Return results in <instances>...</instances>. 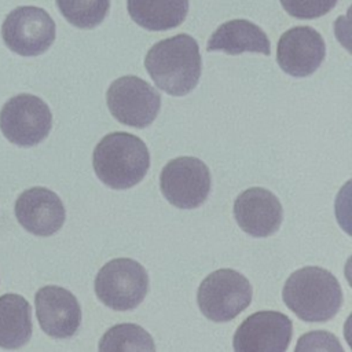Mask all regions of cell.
<instances>
[{
	"label": "cell",
	"mask_w": 352,
	"mask_h": 352,
	"mask_svg": "<svg viewBox=\"0 0 352 352\" xmlns=\"http://www.w3.org/2000/svg\"><path fill=\"white\" fill-rule=\"evenodd\" d=\"M144 66L160 89L172 96H184L197 87L201 77L199 47L186 33L168 37L150 47Z\"/></svg>",
	"instance_id": "obj_1"
},
{
	"label": "cell",
	"mask_w": 352,
	"mask_h": 352,
	"mask_svg": "<svg viewBox=\"0 0 352 352\" xmlns=\"http://www.w3.org/2000/svg\"><path fill=\"white\" fill-rule=\"evenodd\" d=\"M282 298L298 319L327 322L338 314L342 305V290L329 270L309 265L294 271L286 279Z\"/></svg>",
	"instance_id": "obj_2"
},
{
	"label": "cell",
	"mask_w": 352,
	"mask_h": 352,
	"mask_svg": "<svg viewBox=\"0 0 352 352\" xmlns=\"http://www.w3.org/2000/svg\"><path fill=\"white\" fill-rule=\"evenodd\" d=\"M92 166L103 184L114 190H126L139 184L146 176L150 153L139 136L110 132L95 146Z\"/></svg>",
	"instance_id": "obj_3"
},
{
	"label": "cell",
	"mask_w": 352,
	"mask_h": 352,
	"mask_svg": "<svg viewBox=\"0 0 352 352\" xmlns=\"http://www.w3.org/2000/svg\"><path fill=\"white\" fill-rule=\"evenodd\" d=\"M252 286L245 275L231 268L210 272L197 292L198 308L212 322L235 319L252 302Z\"/></svg>",
	"instance_id": "obj_4"
},
{
	"label": "cell",
	"mask_w": 352,
	"mask_h": 352,
	"mask_svg": "<svg viewBox=\"0 0 352 352\" xmlns=\"http://www.w3.org/2000/svg\"><path fill=\"white\" fill-rule=\"evenodd\" d=\"M95 294L106 307L114 311L135 309L148 290L146 268L129 257L107 261L96 274Z\"/></svg>",
	"instance_id": "obj_5"
},
{
	"label": "cell",
	"mask_w": 352,
	"mask_h": 352,
	"mask_svg": "<svg viewBox=\"0 0 352 352\" xmlns=\"http://www.w3.org/2000/svg\"><path fill=\"white\" fill-rule=\"evenodd\" d=\"M106 103L110 114L118 122L133 128H146L160 113L161 95L146 80L122 76L107 88Z\"/></svg>",
	"instance_id": "obj_6"
},
{
	"label": "cell",
	"mask_w": 352,
	"mask_h": 352,
	"mask_svg": "<svg viewBox=\"0 0 352 352\" xmlns=\"http://www.w3.org/2000/svg\"><path fill=\"white\" fill-rule=\"evenodd\" d=\"M52 128L48 104L36 95L12 96L0 110V129L14 144L32 147L43 142Z\"/></svg>",
	"instance_id": "obj_7"
},
{
	"label": "cell",
	"mask_w": 352,
	"mask_h": 352,
	"mask_svg": "<svg viewBox=\"0 0 352 352\" xmlns=\"http://www.w3.org/2000/svg\"><path fill=\"white\" fill-rule=\"evenodd\" d=\"M56 28L51 15L36 6L12 10L1 25V38L8 50L22 56L44 54L55 41Z\"/></svg>",
	"instance_id": "obj_8"
},
{
	"label": "cell",
	"mask_w": 352,
	"mask_h": 352,
	"mask_svg": "<svg viewBox=\"0 0 352 352\" xmlns=\"http://www.w3.org/2000/svg\"><path fill=\"white\" fill-rule=\"evenodd\" d=\"M210 172L197 157H177L166 162L160 175L165 199L179 209L201 206L210 191Z\"/></svg>",
	"instance_id": "obj_9"
},
{
	"label": "cell",
	"mask_w": 352,
	"mask_h": 352,
	"mask_svg": "<svg viewBox=\"0 0 352 352\" xmlns=\"http://www.w3.org/2000/svg\"><path fill=\"white\" fill-rule=\"evenodd\" d=\"M293 336L292 319L279 311H258L236 329L232 346L236 352H283Z\"/></svg>",
	"instance_id": "obj_10"
},
{
	"label": "cell",
	"mask_w": 352,
	"mask_h": 352,
	"mask_svg": "<svg viewBox=\"0 0 352 352\" xmlns=\"http://www.w3.org/2000/svg\"><path fill=\"white\" fill-rule=\"evenodd\" d=\"M326 56V44L311 26H294L286 30L276 45L279 67L293 77H308L318 70Z\"/></svg>",
	"instance_id": "obj_11"
},
{
	"label": "cell",
	"mask_w": 352,
	"mask_h": 352,
	"mask_svg": "<svg viewBox=\"0 0 352 352\" xmlns=\"http://www.w3.org/2000/svg\"><path fill=\"white\" fill-rule=\"evenodd\" d=\"M36 316L41 330L52 338H70L81 324V308L76 296L60 286L48 285L34 296Z\"/></svg>",
	"instance_id": "obj_12"
},
{
	"label": "cell",
	"mask_w": 352,
	"mask_h": 352,
	"mask_svg": "<svg viewBox=\"0 0 352 352\" xmlns=\"http://www.w3.org/2000/svg\"><path fill=\"white\" fill-rule=\"evenodd\" d=\"M234 217L246 234L254 238H265L279 230L283 209L274 192L264 187H250L236 197Z\"/></svg>",
	"instance_id": "obj_13"
},
{
	"label": "cell",
	"mask_w": 352,
	"mask_h": 352,
	"mask_svg": "<svg viewBox=\"0 0 352 352\" xmlns=\"http://www.w3.org/2000/svg\"><path fill=\"white\" fill-rule=\"evenodd\" d=\"M18 223L30 234L50 236L65 223L66 212L60 198L45 187L25 190L15 202Z\"/></svg>",
	"instance_id": "obj_14"
},
{
	"label": "cell",
	"mask_w": 352,
	"mask_h": 352,
	"mask_svg": "<svg viewBox=\"0 0 352 352\" xmlns=\"http://www.w3.org/2000/svg\"><path fill=\"white\" fill-rule=\"evenodd\" d=\"M208 51H223L228 55L242 52L271 54V43L263 29L248 19H231L221 23L210 36Z\"/></svg>",
	"instance_id": "obj_15"
},
{
	"label": "cell",
	"mask_w": 352,
	"mask_h": 352,
	"mask_svg": "<svg viewBox=\"0 0 352 352\" xmlns=\"http://www.w3.org/2000/svg\"><path fill=\"white\" fill-rule=\"evenodd\" d=\"M126 7L135 23L147 30L162 32L186 19L188 0H126Z\"/></svg>",
	"instance_id": "obj_16"
},
{
	"label": "cell",
	"mask_w": 352,
	"mask_h": 352,
	"mask_svg": "<svg viewBox=\"0 0 352 352\" xmlns=\"http://www.w3.org/2000/svg\"><path fill=\"white\" fill-rule=\"evenodd\" d=\"M32 308L19 294L0 296V348L16 349L32 337Z\"/></svg>",
	"instance_id": "obj_17"
},
{
	"label": "cell",
	"mask_w": 352,
	"mask_h": 352,
	"mask_svg": "<svg viewBox=\"0 0 352 352\" xmlns=\"http://www.w3.org/2000/svg\"><path fill=\"white\" fill-rule=\"evenodd\" d=\"M98 348L102 352H154L155 344L153 337L142 326L135 323H120L110 327L102 336Z\"/></svg>",
	"instance_id": "obj_18"
},
{
	"label": "cell",
	"mask_w": 352,
	"mask_h": 352,
	"mask_svg": "<svg viewBox=\"0 0 352 352\" xmlns=\"http://www.w3.org/2000/svg\"><path fill=\"white\" fill-rule=\"evenodd\" d=\"M63 18L78 29H94L103 22L110 0H56Z\"/></svg>",
	"instance_id": "obj_19"
},
{
	"label": "cell",
	"mask_w": 352,
	"mask_h": 352,
	"mask_svg": "<svg viewBox=\"0 0 352 352\" xmlns=\"http://www.w3.org/2000/svg\"><path fill=\"white\" fill-rule=\"evenodd\" d=\"M283 10L298 19H314L330 12L337 0H280Z\"/></svg>",
	"instance_id": "obj_20"
},
{
	"label": "cell",
	"mask_w": 352,
	"mask_h": 352,
	"mask_svg": "<svg viewBox=\"0 0 352 352\" xmlns=\"http://www.w3.org/2000/svg\"><path fill=\"white\" fill-rule=\"evenodd\" d=\"M296 352L301 351H334L342 352V346L338 338L329 331L316 330L311 333H305L298 338V342L294 348Z\"/></svg>",
	"instance_id": "obj_21"
}]
</instances>
